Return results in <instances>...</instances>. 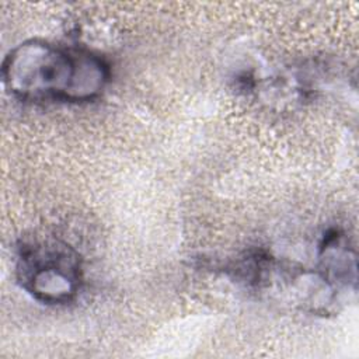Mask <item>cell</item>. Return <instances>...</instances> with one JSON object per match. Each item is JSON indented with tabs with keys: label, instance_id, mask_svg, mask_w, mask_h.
<instances>
[{
	"label": "cell",
	"instance_id": "cell-3",
	"mask_svg": "<svg viewBox=\"0 0 359 359\" xmlns=\"http://www.w3.org/2000/svg\"><path fill=\"white\" fill-rule=\"evenodd\" d=\"M317 276L332 293L356 285V254L344 231L331 229L324 233L318 248Z\"/></svg>",
	"mask_w": 359,
	"mask_h": 359
},
{
	"label": "cell",
	"instance_id": "cell-1",
	"mask_svg": "<svg viewBox=\"0 0 359 359\" xmlns=\"http://www.w3.org/2000/svg\"><path fill=\"white\" fill-rule=\"evenodd\" d=\"M1 76L6 88L24 101L87 102L105 90L111 69L95 52L29 39L6 55Z\"/></svg>",
	"mask_w": 359,
	"mask_h": 359
},
{
	"label": "cell",
	"instance_id": "cell-2",
	"mask_svg": "<svg viewBox=\"0 0 359 359\" xmlns=\"http://www.w3.org/2000/svg\"><path fill=\"white\" fill-rule=\"evenodd\" d=\"M15 273L21 287L35 300L63 304L79 293L83 265L79 252L67 243L39 238L18 247Z\"/></svg>",
	"mask_w": 359,
	"mask_h": 359
}]
</instances>
